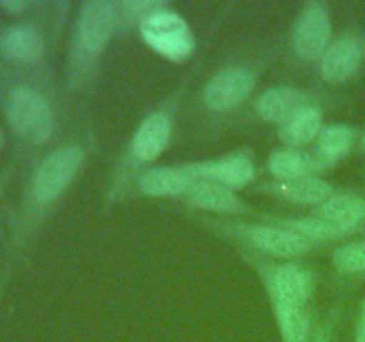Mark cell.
<instances>
[{
    "label": "cell",
    "instance_id": "obj_1",
    "mask_svg": "<svg viewBox=\"0 0 365 342\" xmlns=\"http://www.w3.org/2000/svg\"><path fill=\"white\" fill-rule=\"evenodd\" d=\"M145 41L160 56L171 61H184L195 50V38L187 21L168 9H155L141 21Z\"/></svg>",
    "mask_w": 365,
    "mask_h": 342
},
{
    "label": "cell",
    "instance_id": "obj_2",
    "mask_svg": "<svg viewBox=\"0 0 365 342\" xmlns=\"http://www.w3.org/2000/svg\"><path fill=\"white\" fill-rule=\"evenodd\" d=\"M11 128L31 142H43L52 135L53 116L48 103L29 88H16L6 102Z\"/></svg>",
    "mask_w": 365,
    "mask_h": 342
},
{
    "label": "cell",
    "instance_id": "obj_3",
    "mask_svg": "<svg viewBox=\"0 0 365 342\" xmlns=\"http://www.w3.org/2000/svg\"><path fill=\"white\" fill-rule=\"evenodd\" d=\"M82 164V150L77 146L56 150L38 167L32 180V196L36 202L48 203L64 191L73 180Z\"/></svg>",
    "mask_w": 365,
    "mask_h": 342
},
{
    "label": "cell",
    "instance_id": "obj_4",
    "mask_svg": "<svg viewBox=\"0 0 365 342\" xmlns=\"http://www.w3.org/2000/svg\"><path fill=\"white\" fill-rule=\"evenodd\" d=\"M330 16L323 4H309L296 24L294 43L299 56L305 59H317L327 52L330 39Z\"/></svg>",
    "mask_w": 365,
    "mask_h": 342
},
{
    "label": "cell",
    "instance_id": "obj_5",
    "mask_svg": "<svg viewBox=\"0 0 365 342\" xmlns=\"http://www.w3.org/2000/svg\"><path fill=\"white\" fill-rule=\"evenodd\" d=\"M116 24V7L107 0H91L82 7L78 20V39L82 48L96 53L106 46Z\"/></svg>",
    "mask_w": 365,
    "mask_h": 342
},
{
    "label": "cell",
    "instance_id": "obj_6",
    "mask_svg": "<svg viewBox=\"0 0 365 342\" xmlns=\"http://www.w3.org/2000/svg\"><path fill=\"white\" fill-rule=\"evenodd\" d=\"M253 77L245 68H230L217 73L205 89L209 107L216 110H228L241 103L250 95Z\"/></svg>",
    "mask_w": 365,
    "mask_h": 342
},
{
    "label": "cell",
    "instance_id": "obj_7",
    "mask_svg": "<svg viewBox=\"0 0 365 342\" xmlns=\"http://www.w3.org/2000/svg\"><path fill=\"white\" fill-rule=\"evenodd\" d=\"M274 310H307L309 278L294 266L278 267L271 276Z\"/></svg>",
    "mask_w": 365,
    "mask_h": 342
},
{
    "label": "cell",
    "instance_id": "obj_8",
    "mask_svg": "<svg viewBox=\"0 0 365 342\" xmlns=\"http://www.w3.org/2000/svg\"><path fill=\"white\" fill-rule=\"evenodd\" d=\"M362 43L355 36H344L330 45L321 61L323 77L331 82H341L351 77L362 61Z\"/></svg>",
    "mask_w": 365,
    "mask_h": 342
},
{
    "label": "cell",
    "instance_id": "obj_9",
    "mask_svg": "<svg viewBox=\"0 0 365 342\" xmlns=\"http://www.w3.org/2000/svg\"><path fill=\"white\" fill-rule=\"evenodd\" d=\"M0 52L14 63H36L43 53V39L32 25H9L0 31Z\"/></svg>",
    "mask_w": 365,
    "mask_h": 342
},
{
    "label": "cell",
    "instance_id": "obj_10",
    "mask_svg": "<svg viewBox=\"0 0 365 342\" xmlns=\"http://www.w3.org/2000/svg\"><path fill=\"white\" fill-rule=\"evenodd\" d=\"M200 180L198 166H178V167H157L146 171L139 180V185L145 192L153 196L177 195L187 191L192 182Z\"/></svg>",
    "mask_w": 365,
    "mask_h": 342
},
{
    "label": "cell",
    "instance_id": "obj_11",
    "mask_svg": "<svg viewBox=\"0 0 365 342\" xmlns=\"http://www.w3.org/2000/svg\"><path fill=\"white\" fill-rule=\"evenodd\" d=\"M365 216V202L359 196L342 195L328 200L319 209L317 219L323 221L334 235H341L351 230Z\"/></svg>",
    "mask_w": 365,
    "mask_h": 342
},
{
    "label": "cell",
    "instance_id": "obj_12",
    "mask_svg": "<svg viewBox=\"0 0 365 342\" xmlns=\"http://www.w3.org/2000/svg\"><path fill=\"white\" fill-rule=\"evenodd\" d=\"M307 107L309 103H307V96L303 93L291 88H274L260 96L257 102V113L267 121L285 123Z\"/></svg>",
    "mask_w": 365,
    "mask_h": 342
},
{
    "label": "cell",
    "instance_id": "obj_13",
    "mask_svg": "<svg viewBox=\"0 0 365 342\" xmlns=\"http://www.w3.org/2000/svg\"><path fill=\"white\" fill-rule=\"evenodd\" d=\"M200 180H212L221 185L242 187L253 178V166L246 157H225L212 162L196 164Z\"/></svg>",
    "mask_w": 365,
    "mask_h": 342
},
{
    "label": "cell",
    "instance_id": "obj_14",
    "mask_svg": "<svg viewBox=\"0 0 365 342\" xmlns=\"http://www.w3.org/2000/svg\"><path fill=\"white\" fill-rule=\"evenodd\" d=\"M170 138V121L164 114H152L143 121L132 141V153L141 160H152L159 155Z\"/></svg>",
    "mask_w": 365,
    "mask_h": 342
},
{
    "label": "cell",
    "instance_id": "obj_15",
    "mask_svg": "<svg viewBox=\"0 0 365 342\" xmlns=\"http://www.w3.org/2000/svg\"><path fill=\"white\" fill-rule=\"evenodd\" d=\"M250 237L259 248L282 256L299 255V253L307 252L310 246V241L294 232L285 230V228L255 227L253 230H250Z\"/></svg>",
    "mask_w": 365,
    "mask_h": 342
},
{
    "label": "cell",
    "instance_id": "obj_16",
    "mask_svg": "<svg viewBox=\"0 0 365 342\" xmlns=\"http://www.w3.org/2000/svg\"><path fill=\"white\" fill-rule=\"evenodd\" d=\"M189 202L207 210H232L237 207V200L225 185L212 180H196L187 189Z\"/></svg>",
    "mask_w": 365,
    "mask_h": 342
},
{
    "label": "cell",
    "instance_id": "obj_17",
    "mask_svg": "<svg viewBox=\"0 0 365 342\" xmlns=\"http://www.w3.org/2000/svg\"><path fill=\"white\" fill-rule=\"evenodd\" d=\"M321 132V113L314 107H307L302 113L282 123V141L291 146H303L312 141Z\"/></svg>",
    "mask_w": 365,
    "mask_h": 342
},
{
    "label": "cell",
    "instance_id": "obj_18",
    "mask_svg": "<svg viewBox=\"0 0 365 342\" xmlns=\"http://www.w3.org/2000/svg\"><path fill=\"white\" fill-rule=\"evenodd\" d=\"M280 192L289 200L298 203H319L331 195V187L327 182L314 177H302L280 185Z\"/></svg>",
    "mask_w": 365,
    "mask_h": 342
},
{
    "label": "cell",
    "instance_id": "obj_19",
    "mask_svg": "<svg viewBox=\"0 0 365 342\" xmlns=\"http://www.w3.org/2000/svg\"><path fill=\"white\" fill-rule=\"evenodd\" d=\"M353 142L351 128L346 125H330L319 132L317 155L321 160H335L344 155Z\"/></svg>",
    "mask_w": 365,
    "mask_h": 342
},
{
    "label": "cell",
    "instance_id": "obj_20",
    "mask_svg": "<svg viewBox=\"0 0 365 342\" xmlns=\"http://www.w3.org/2000/svg\"><path fill=\"white\" fill-rule=\"evenodd\" d=\"M309 166L310 162L307 160V157L294 152V150H282V152L274 153L269 160L271 173L287 182L302 178L309 170Z\"/></svg>",
    "mask_w": 365,
    "mask_h": 342
},
{
    "label": "cell",
    "instance_id": "obj_21",
    "mask_svg": "<svg viewBox=\"0 0 365 342\" xmlns=\"http://www.w3.org/2000/svg\"><path fill=\"white\" fill-rule=\"evenodd\" d=\"M335 266L346 273L365 271V241L346 244L335 252Z\"/></svg>",
    "mask_w": 365,
    "mask_h": 342
},
{
    "label": "cell",
    "instance_id": "obj_22",
    "mask_svg": "<svg viewBox=\"0 0 365 342\" xmlns=\"http://www.w3.org/2000/svg\"><path fill=\"white\" fill-rule=\"evenodd\" d=\"M0 7L6 9L7 13H21L27 7V4L21 2V0H6V2H0Z\"/></svg>",
    "mask_w": 365,
    "mask_h": 342
},
{
    "label": "cell",
    "instance_id": "obj_23",
    "mask_svg": "<svg viewBox=\"0 0 365 342\" xmlns=\"http://www.w3.org/2000/svg\"><path fill=\"white\" fill-rule=\"evenodd\" d=\"M355 342H365V303L362 309V316H360L359 328H356V341Z\"/></svg>",
    "mask_w": 365,
    "mask_h": 342
},
{
    "label": "cell",
    "instance_id": "obj_24",
    "mask_svg": "<svg viewBox=\"0 0 365 342\" xmlns=\"http://www.w3.org/2000/svg\"><path fill=\"white\" fill-rule=\"evenodd\" d=\"M364 146H365V138H364Z\"/></svg>",
    "mask_w": 365,
    "mask_h": 342
}]
</instances>
